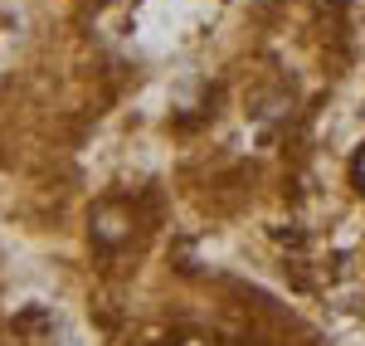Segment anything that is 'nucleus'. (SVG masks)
Instances as JSON below:
<instances>
[{
	"mask_svg": "<svg viewBox=\"0 0 365 346\" xmlns=\"http://www.w3.org/2000/svg\"><path fill=\"white\" fill-rule=\"evenodd\" d=\"M127 234V220L117 215V210H98L93 215V239H103V244H117Z\"/></svg>",
	"mask_w": 365,
	"mask_h": 346,
	"instance_id": "1",
	"label": "nucleus"
},
{
	"mask_svg": "<svg viewBox=\"0 0 365 346\" xmlns=\"http://www.w3.org/2000/svg\"><path fill=\"white\" fill-rule=\"evenodd\" d=\"M351 175H356V185H361V190H365V146H361V151H356V161H351Z\"/></svg>",
	"mask_w": 365,
	"mask_h": 346,
	"instance_id": "2",
	"label": "nucleus"
}]
</instances>
